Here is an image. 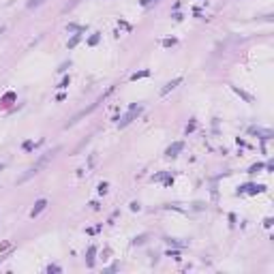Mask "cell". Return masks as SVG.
Listing matches in <instances>:
<instances>
[{
	"instance_id": "cell-1",
	"label": "cell",
	"mask_w": 274,
	"mask_h": 274,
	"mask_svg": "<svg viewBox=\"0 0 274 274\" xmlns=\"http://www.w3.org/2000/svg\"><path fill=\"white\" fill-rule=\"evenodd\" d=\"M51 158H54V154H51V152H49V154H45V156H43V158H39V163H36L35 167H30V169L26 171L24 176L19 178V182H26V180H28V178H32L35 174H39V169H41V167H45V165H47V163H49V161H51Z\"/></svg>"
},
{
	"instance_id": "cell-2",
	"label": "cell",
	"mask_w": 274,
	"mask_h": 274,
	"mask_svg": "<svg viewBox=\"0 0 274 274\" xmlns=\"http://www.w3.org/2000/svg\"><path fill=\"white\" fill-rule=\"evenodd\" d=\"M139 111H142V107H135V105H133V107H131V111H129V114H126L124 118L120 120V126H126V124H129V122H131V120L135 118V116H139Z\"/></svg>"
},
{
	"instance_id": "cell-3",
	"label": "cell",
	"mask_w": 274,
	"mask_h": 274,
	"mask_svg": "<svg viewBox=\"0 0 274 274\" xmlns=\"http://www.w3.org/2000/svg\"><path fill=\"white\" fill-rule=\"evenodd\" d=\"M180 82H182V77H176V79H171V82H167L165 86L161 88V96H165L167 92H171V90H174V88H176V86H178Z\"/></svg>"
},
{
	"instance_id": "cell-4",
	"label": "cell",
	"mask_w": 274,
	"mask_h": 274,
	"mask_svg": "<svg viewBox=\"0 0 274 274\" xmlns=\"http://www.w3.org/2000/svg\"><path fill=\"white\" fill-rule=\"evenodd\" d=\"M182 148H184V143H182V142H176V143H171V146L167 148L165 154H167V156H178V152L182 150Z\"/></svg>"
},
{
	"instance_id": "cell-5",
	"label": "cell",
	"mask_w": 274,
	"mask_h": 274,
	"mask_svg": "<svg viewBox=\"0 0 274 274\" xmlns=\"http://www.w3.org/2000/svg\"><path fill=\"white\" fill-rule=\"evenodd\" d=\"M45 206H47V201H45V199H39V201L35 203V208H32V212H30V216H36V214H41V212L45 210Z\"/></svg>"
},
{
	"instance_id": "cell-6",
	"label": "cell",
	"mask_w": 274,
	"mask_h": 274,
	"mask_svg": "<svg viewBox=\"0 0 274 274\" xmlns=\"http://www.w3.org/2000/svg\"><path fill=\"white\" fill-rule=\"evenodd\" d=\"M94 253H96L94 246H90V249H88V266H94Z\"/></svg>"
},
{
	"instance_id": "cell-7",
	"label": "cell",
	"mask_w": 274,
	"mask_h": 274,
	"mask_svg": "<svg viewBox=\"0 0 274 274\" xmlns=\"http://www.w3.org/2000/svg\"><path fill=\"white\" fill-rule=\"evenodd\" d=\"M148 75H150V71H139L135 75H131V79H139V77H148Z\"/></svg>"
},
{
	"instance_id": "cell-8",
	"label": "cell",
	"mask_w": 274,
	"mask_h": 274,
	"mask_svg": "<svg viewBox=\"0 0 274 274\" xmlns=\"http://www.w3.org/2000/svg\"><path fill=\"white\" fill-rule=\"evenodd\" d=\"M79 39H82V36H79V35H75V36L71 39V41H69V47H75V45L79 43Z\"/></svg>"
},
{
	"instance_id": "cell-9",
	"label": "cell",
	"mask_w": 274,
	"mask_h": 274,
	"mask_svg": "<svg viewBox=\"0 0 274 274\" xmlns=\"http://www.w3.org/2000/svg\"><path fill=\"white\" fill-rule=\"evenodd\" d=\"M99 193H101V195L107 193V182H101V184H99Z\"/></svg>"
},
{
	"instance_id": "cell-10",
	"label": "cell",
	"mask_w": 274,
	"mask_h": 274,
	"mask_svg": "<svg viewBox=\"0 0 274 274\" xmlns=\"http://www.w3.org/2000/svg\"><path fill=\"white\" fill-rule=\"evenodd\" d=\"M163 45H165V47H171V45H176V39H165V41H163Z\"/></svg>"
},
{
	"instance_id": "cell-11",
	"label": "cell",
	"mask_w": 274,
	"mask_h": 274,
	"mask_svg": "<svg viewBox=\"0 0 274 274\" xmlns=\"http://www.w3.org/2000/svg\"><path fill=\"white\" fill-rule=\"evenodd\" d=\"M261 167H263V165H259V163H257V165H253V167H250V174H257Z\"/></svg>"
},
{
	"instance_id": "cell-12",
	"label": "cell",
	"mask_w": 274,
	"mask_h": 274,
	"mask_svg": "<svg viewBox=\"0 0 274 274\" xmlns=\"http://www.w3.org/2000/svg\"><path fill=\"white\" fill-rule=\"evenodd\" d=\"M67 86H69V77H64V79L60 82V86H58V88H67Z\"/></svg>"
},
{
	"instance_id": "cell-13",
	"label": "cell",
	"mask_w": 274,
	"mask_h": 274,
	"mask_svg": "<svg viewBox=\"0 0 274 274\" xmlns=\"http://www.w3.org/2000/svg\"><path fill=\"white\" fill-rule=\"evenodd\" d=\"M94 43H99V35H92V36H90V45H94Z\"/></svg>"
},
{
	"instance_id": "cell-14",
	"label": "cell",
	"mask_w": 274,
	"mask_h": 274,
	"mask_svg": "<svg viewBox=\"0 0 274 274\" xmlns=\"http://www.w3.org/2000/svg\"><path fill=\"white\" fill-rule=\"evenodd\" d=\"M41 2H43V0H30V2H28V7H36V4H41Z\"/></svg>"
},
{
	"instance_id": "cell-15",
	"label": "cell",
	"mask_w": 274,
	"mask_h": 274,
	"mask_svg": "<svg viewBox=\"0 0 274 274\" xmlns=\"http://www.w3.org/2000/svg\"><path fill=\"white\" fill-rule=\"evenodd\" d=\"M58 270H60L58 266H49V268H47V272H58Z\"/></svg>"
},
{
	"instance_id": "cell-16",
	"label": "cell",
	"mask_w": 274,
	"mask_h": 274,
	"mask_svg": "<svg viewBox=\"0 0 274 274\" xmlns=\"http://www.w3.org/2000/svg\"><path fill=\"white\" fill-rule=\"evenodd\" d=\"M148 2H152V0H142V4H148Z\"/></svg>"
},
{
	"instance_id": "cell-17",
	"label": "cell",
	"mask_w": 274,
	"mask_h": 274,
	"mask_svg": "<svg viewBox=\"0 0 274 274\" xmlns=\"http://www.w3.org/2000/svg\"><path fill=\"white\" fill-rule=\"evenodd\" d=\"M2 32H4V28H0V35H2Z\"/></svg>"
},
{
	"instance_id": "cell-18",
	"label": "cell",
	"mask_w": 274,
	"mask_h": 274,
	"mask_svg": "<svg viewBox=\"0 0 274 274\" xmlns=\"http://www.w3.org/2000/svg\"><path fill=\"white\" fill-rule=\"evenodd\" d=\"M2 167H4V165H2V163H0V169H2Z\"/></svg>"
}]
</instances>
